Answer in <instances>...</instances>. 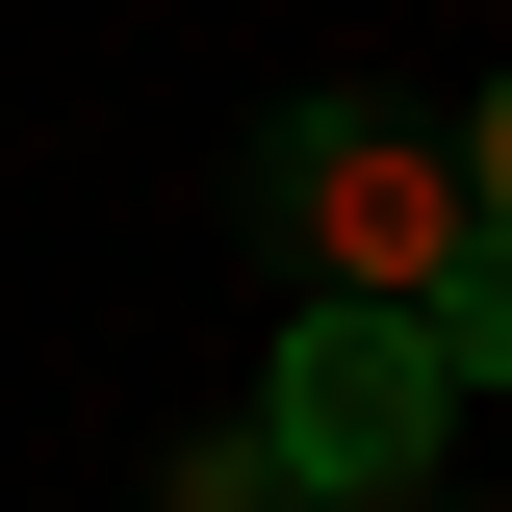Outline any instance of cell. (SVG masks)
I'll return each mask as SVG.
<instances>
[{
	"instance_id": "cell-1",
	"label": "cell",
	"mask_w": 512,
	"mask_h": 512,
	"mask_svg": "<svg viewBox=\"0 0 512 512\" xmlns=\"http://www.w3.org/2000/svg\"><path fill=\"white\" fill-rule=\"evenodd\" d=\"M231 231L308 282V308H436L461 256H487V205H461V128L359 103V77H308V103H256L231 154Z\"/></svg>"
},
{
	"instance_id": "cell-2",
	"label": "cell",
	"mask_w": 512,
	"mask_h": 512,
	"mask_svg": "<svg viewBox=\"0 0 512 512\" xmlns=\"http://www.w3.org/2000/svg\"><path fill=\"white\" fill-rule=\"evenodd\" d=\"M282 461L308 487H436L461 461V359H436V308H282Z\"/></svg>"
},
{
	"instance_id": "cell-3",
	"label": "cell",
	"mask_w": 512,
	"mask_h": 512,
	"mask_svg": "<svg viewBox=\"0 0 512 512\" xmlns=\"http://www.w3.org/2000/svg\"><path fill=\"white\" fill-rule=\"evenodd\" d=\"M154 512H359V487H308L282 410H231V436H180V487H154Z\"/></svg>"
},
{
	"instance_id": "cell-4",
	"label": "cell",
	"mask_w": 512,
	"mask_h": 512,
	"mask_svg": "<svg viewBox=\"0 0 512 512\" xmlns=\"http://www.w3.org/2000/svg\"><path fill=\"white\" fill-rule=\"evenodd\" d=\"M436 359H461V384H512V231H487V256L436 282Z\"/></svg>"
},
{
	"instance_id": "cell-5",
	"label": "cell",
	"mask_w": 512,
	"mask_h": 512,
	"mask_svg": "<svg viewBox=\"0 0 512 512\" xmlns=\"http://www.w3.org/2000/svg\"><path fill=\"white\" fill-rule=\"evenodd\" d=\"M461 205H487V231H512V77H487V103H461Z\"/></svg>"
},
{
	"instance_id": "cell-6",
	"label": "cell",
	"mask_w": 512,
	"mask_h": 512,
	"mask_svg": "<svg viewBox=\"0 0 512 512\" xmlns=\"http://www.w3.org/2000/svg\"><path fill=\"white\" fill-rule=\"evenodd\" d=\"M359 512H461V487H359Z\"/></svg>"
}]
</instances>
